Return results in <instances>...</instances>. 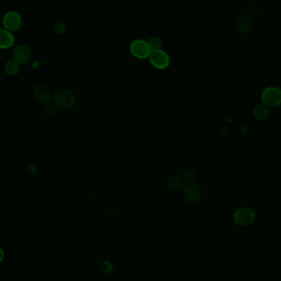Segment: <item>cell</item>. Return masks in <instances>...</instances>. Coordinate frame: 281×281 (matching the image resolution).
<instances>
[{"mask_svg":"<svg viewBox=\"0 0 281 281\" xmlns=\"http://www.w3.org/2000/svg\"><path fill=\"white\" fill-rule=\"evenodd\" d=\"M15 43V37L13 33L4 28H0V50L12 48Z\"/></svg>","mask_w":281,"mask_h":281,"instance_id":"8fae6325","label":"cell"},{"mask_svg":"<svg viewBox=\"0 0 281 281\" xmlns=\"http://www.w3.org/2000/svg\"><path fill=\"white\" fill-rule=\"evenodd\" d=\"M148 45L151 51H158V50H161L163 42H162L161 38L158 37V36H153L148 40Z\"/></svg>","mask_w":281,"mask_h":281,"instance_id":"2e32d148","label":"cell"},{"mask_svg":"<svg viewBox=\"0 0 281 281\" xmlns=\"http://www.w3.org/2000/svg\"><path fill=\"white\" fill-rule=\"evenodd\" d=\"M2 1H3V0H0V3H1V2H2Z\"/></svg>","mask_w":281,"mask_h":281,"instance_id":"ffe728a7","label":"cell"},{"mask_svg":"<svg viewBox=\"0 0 281 281\" xmlns=\"http://www.w3.org/2000/svg\"><path fill=\"white\" fill-rule=\"evenodd\" d=\"M130 51L134 57L140 59L149 58L151 53L148 42L143 40H136L133 41L130 45Z\"/></svg>","mask_w":281,"mask_h":281,"instance_id":"5b68a950","label":"cell"},{"mask_svg":"<svg viewBox=\"0 0 281 281\" xmlns=\"http://www.w3.org/2000/svg\"><path fill=\"white\" fill-rule=\"evenodd\" d=\"M234 26L239 33L247 34V33L251 31L253 27V23L249 17L246 15H242L239 16V18H237Z\"/></svg>","mask_w":281,"mask_h":281,"instance_id":"30bf717a","label":"cell"},{"mask_svg":"<svg viewBox=\"0 0 281 281\" xmlns=\"http://www.w3.org/2000/svg\"><path fill=\"white\" fill-rule=\"evenodd\" d=\"M149 59L151 64L158 69H165L170 63V58L168 54L162 50L151 51V55L149 56Z\"/></svg>","mask_w":281,"mask_h":281,"instance_id":"52a82bcc","label":"cell"},{"mask_svg":"<svg viewBox=\"0 0 281 281\" xmlns=\"http://www.w3.org/2000/svg\"><path fill=\"white\" fill-rule=\"evenodd\" d=\"M261 101L268 107H276L281 105V90L275 86H269L261 93Z\"/></svg>","mask_w":281,"mask_h":281,"instance_id":"3957f363","label":"cell"},{"mask_svg":"<svg viewBox=\"0 0 281 281\" xmlns=\"http://www.w3.org/2000/svg\"><path fill=\"white\" fill-rule=\"evenodd\" d=\"M32 52L28 45L20 44L17 45L13 51V58L20 65H24L30 62Z\"/></svg>","mask_w":281,"mask_h":281,"instance_id":"8992f818","label":"cell"},{"mask_svg":"<svg viewBox=\"0 0 281 281\" xmlns=\"http://www.w3.org/2000/svg\"><path fill=\"white\" fill-rule=\"evenodd\" d=\"M4 259V252H3V249L0 247V262H2Z\"/></svg>","mask_w":281,"mask_h":281,"instance_id":"d6986e66","label":"cell"},{"mask_svg":"<svg viewBox=\"0 0 281 281\" xmlns=\"http://www.w3.org/2000/svg\"><path fill=\"white\" fill-rule=\"evenodd\" d=\"M195 178H196V173H195V171L191 169H186L183 172V179L186 181L187 183L194 182Z\"/></svg>","mask_w":281,"mask_h":281,"instance_id":"ac0fdd59","label":"cell"},{"mask_svg":"<svg viewBox=\"0 0 281 281\" xmlns=\"http://www.w3.org/2000/svg\"><path fill=\"white\" fill-rule=\"evenodd\" d=\"M183 178L180 176L174 174L168 178V180L166 182V186L170 191L178 192L180 191L183 188Z\"/></svg>","mask_w":281,"mask_h":281,"instance_id":"7c38bea8","label":"cell"},{"mask_svg":"<svg viewBox=\"0 0 281 281\" xmlns=\"http://www.w3.org/2000/svg\"><path fill=\"white\" fill-rule=\"evenodd\" d=\"M270 115V110L268 106L264 105V104H260L258 106H256L253 110L254 118L256 120L264 121L268 118Z\"/></svg>","mask_w":281,"mask_h":281,"instance_id":"4fadbf2b","label":"cell"},{"mask_svg":"<svg viewBox=\"0 0 281 281\" xmlns=\"http://www.w3.org/2000/svg\"><path fill=\"white\" fill-rule=\"evenodd\" d=\"M183 195L186 200L190 202L198 201L201 197V187L197 183L192 182L186 184L183 189Z\"/></svg>","mask_w":281,"mask_h":281,"instance_id":"ba28073f","label":"cell"},{"mask_svg":"<svg viewBox=\"0 0 281 281\" xmlns=\"http://www.w3.org/2000/svg\"><path fill=\"white\" fill-rule=\"evenodd\" d=\"M3 28L10 32H17L23 28V17L18 11L10 10L6 12L2 18Z\"/></svg>","mask_w":281,"mask_h":281,"instance_id":"6da1fadb","label":"cell"},{"mask_svg":"<svg viewBox=\"0 0 281 281\" xmlns=\"http://www.w3.org/2000/svg\"><path fill=\"white\" fill-rule=\"evenodd\" d=\"M53 101L58 108L68 109L73 107L76 103V97L68 90H59L54 95Z\"/></svg>","mask_w":281,"mask_h":281,"instance_id":"277c9868","label":"cell"},{"mask_svg":"<svg viewBox=\"0 0 281 281\" xmlns=\"http://www.w3.org/2000/svg\"><path fill=\"white\" fill-rule=\"evenodd\" d=\"M20 64L13 58L6 62L3 69L6 74L8 76H15L20 72Z\"/></svg>","mask_w":281,"mask_h":281,"instance_id":"5bb4252c","label":"cell"},{"mask_svg":"<svg viewBox=\"0 0 281 281\" xmlns=\"http://www.w3.org/2000/svg\"><path fill=\"white\" fill-rule=\"evenodd\" d=\"M234 223L239 227H247L251 225L256 220V213L249 207H241L237 209L233 214Z\"/></svg>","mask_w":281,"mask_h":281,"instance_id":"7a4b0ae2","label":"cell"},{"mask_svg":"<svg viewBox=\"0 0 281 281\" xmlns=\"http://www.w3.org/2000/svg\"><path fill=\"white\" fill-rule=\"evenodd\" d=\"M58 113V106L53 104V105H49L44 111V114L47 118H56Z\"/></svg>","mask_w":281,"mask_h":281,"instance_id":"9a60e30c","label":"cell"},{"mask_svg":"<svg viewBox=\"0 0 281 281\" xmlns=\"http://www.w3.org/2000/svg\"><path fill=\"white\" fill-rule=\"evenodd\" d=\"M67 29H68V27H67V24H66L64 22H62V21H57L55 24H54V30L56 34L58 35H63L65 34L66 31H67Z\"/></svg>","mask_w":281,"mask_h":281,"instance_id":"e0dca14e","label":"cell"},{"mask_svg":"<svg viewBox=\"0 0 281 281\" xmlns=\"http://www.w3.org/2000/svg\"><path fill=\"white\" fill-rule=\"evenodd\" d=\"M33 95L35 97V101L39 103L49 104L53 100V95L51 93V90H49V88L46 87L45 85H37L34 89Z\"/></svg>","mask_w":281,"mask_h":281,"instance_id":"9c48e42d","label":"cell"}]
</instances>
